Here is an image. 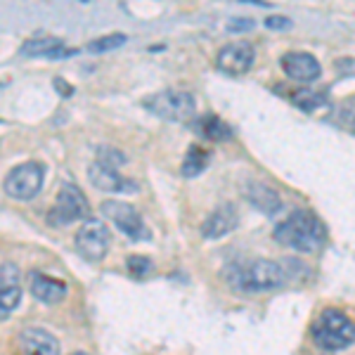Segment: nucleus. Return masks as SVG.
I'll list each match as a JSON object with an SVG mask.
<instances>
[{
    "label": "nucleus",
    "instance_id": "obj_12",
    "mask_svg": "<svg viewBox=\"0 0 355 355\" xmlns=\"http://www.w3.org/2000/svg\"><path fill=\"white\" fill-rule=\"evenodd\" d=\"M88 178L100 192H137V185L133 180H125L123 175L116 173V168H110V166L100 162L90 164Z\"/></svg>",
    "mask_w": 355,
    "mask_h": 355
},
{
    "label": "nucleus",
    "instance_id": "obj_9",
    "mask_svg": "<svg viewBox=\"0 0 355 355\" xmlns=\"http://www.w3.org/2000/svg\"><path fill=\"white\" fill-rule=\"evenodd\" d=\"M254 60H256L254 45L246 41H234V43L223 45L218 50V55H216V67H218V71L227 73V76H242V73H246L254 67Z\"/></svg>",
    "mask_w": 355,
    "mask_h": 355
},
{
    "label": "nucleus",
    "instance_id": "obj_10",
    "mask_svg": "<svg viewBox=\"0 0 355 355\" xmlns=\"http://www.w3.org/2000/svg\"><path fill=\"white\" fill-rule=\"evenodd\" d=\"M17 355H60V341L41 327H24L15 339Z\"/></svg>",
    "mask_w": 355,
    "mask_h": 355
},
{
    "label": "nucleus",
    "instance_id": "obj_17",
    "mask_svg": "<svg viewBox=\"0 0 355 355\" xmlns=\"http://www.w3.org/2000/svg\"><path fill=\"white\" fill-rule=\"evenodd\" d=\"M31 294L41 303H60L67 296V284L43 272H31Z\"/></svg>",
    "mask_w": 355,
    "mask_h": 355
},
{
    "label": "nucleus",
    "instance_id": "obj_3",
    "mask_svg": "<svg viewBox=\"0 0 355 355\" xmlns=\"http://www.w3.org/2000/svg\"><path fill=\"white\" fill-rule=\"evenodd\" d=\"M313 341L318 348L329 353L346 351L355 343V322L336 308H324L313 322Z\"/></svg>",
    "mask_w": 355,
    "mask_h": 355
},
{
    "label": "nucleus",
    "instance_id": "obj_6",
    "mask_svg": "<svg viewBox=\"0 0 355 355\" xmlns=\"http://www.w3.org/2000/svg\"><path fill=\"white\" fill-rule=\"evenodd\" d=\"M90 214L88 199L76 185H62L60 194H57L53 209L48 211V223L55 227L69 225L73 220H83Z\"/></svg>",
    "mask_w": 355,
    "mask_h": 355
},
{
    "label": "nucleus",
    "instance_id": "obj_7",
    "mask_svg": "<svg viewBox=\"0 0 355 355\" xmlns=\"http://www.w3.org/2000/svg\"><path fill=\"white\" fill-rule=\"evenodd\" d=\"M73 242H76L78 254H81L85 261L97 263L105 259L107 251H110V227L100 218H88L78 227Z\"/></svg>",
    "mask_w": 355,
    "mask_h": 355
},
{
    "label": "nucleus",
    "instance_id": "obj_21",
    "mask_svg": "<svg viewBox=\"0 0 355 355\" xmlns=\"http://www.w3.org/2000/svg\"><path fill=\"white\" fill-rule=\"evenodd\" d=\"M125 33H110V36H100L95 38V41H90L88 45H85V50L93 55H100V53H110V50H116L121 48V45H125Z\"/></svg>",
    "mask_w": 355,
    "mask_h": 355
},
{
    "label": "nucleus",
    "instance_id": "obj_2",
    "mask_svg": "<svg viewBox=\"0 0 355 355\" xmlns=\"http://www.w3.org/2000/svg\"><path fill=\"white\" fill-rule=\"evenodd\" d=\"M275 239L282 246L301 254H315L327 242V227L324 223L308 209H299L275 227Z\"/></svg>",
    "mask_w": 355,
    "mask_h": 355
},
{
    "label": "nucleus",
    "instance_id": "obj_4",
    "mask_svg": "<svg viewBox=\"0 0 355 355\" xmlns=\"http://www.w3.org/2000/svg\"><path fill=\"white\" fill-rule=\"evenodd\" d=\"M142 107L152 112L154 116L173 123H187L197 114L194 95L187 93V90H162V93L147 97Z\"/></svg>",
    "mask_w": 355,
    "mask_h": 355
},
{
    "label": "nucleus",
    "instance_id": "obj_24",
    "mask_svg": "<svg viewBox=\"0 0 355 355\" xmlns=\"http://www.w3.org/2000/svg\"><path fill=\"white\" fill-rule=\"evenodd\" d=\"M227 31L230 33H242V31H254L256 28V21L249 19V17H239V19H230L227 21Z\"/></svg>",
    "mask_w": 355,
    "mask_h": 355
},
{
    "label": "nucleus",
    "instance_id": "obj_16",
    "mask_svg": "<svg viewBox=\"0 0 355 355\" xmlns=\"http://www.w3.org/2000/svg\"><path fill=\"white\" fill-rule=\"evenodd\" d=\"M244 194H246V199H249L256 209H261L266 216H275L279 209H282V199H279L277 190H272V187L266 185V182H259V180L246 182Z\"/></svg>",
    "mask_w": 355,
    "mask_h": 355
},
{
    "label": "nucleus",
    "instance_id": "obj_27",
    "mask_svg": "<svg viewBox=\"0 0 355 355\" xmlns=\"http://www.w3.org/2000/svg\"><path fill=\"white\" fill-rule=\"evenodd\" d=\"M55 85H57V88H60V90H62V93H64V95H69V93H71V85H64V83H62V81H55Z\"/></svg>",
    "mask_w": 355,
    "mask_h": 355
},
{
    "label": "nucleus",
    "instance_id": "obj_19",
    "mask_svg": "<svg viewBox=\"0 0 355 355\" xmlns=\"http://www.w3.org/2000/svg\"><path fill=\"white\" fill-rule=\"evenodd\" d=\"M209 159H211V154L206 152L204 147L190 145V150H187L185 159H182L180 173L185 175V178H194V175L204 173V168L209 166Z\"/></svg>",
    "mask_w": 355,
    "mask_h": 355
},
{
    "label": "nucleus",
    "instance_id": "obj_13",
    "mask_svg": "<svg viewBox=\"0 0 355 355\" xmlns=\"http://www.w3.org/2000/svg\"><path fill=\"white\" fill-rule=\"evenodd\" d=\"M21 287H19V270L12 263H3L0 268V306H3V320L10 318V313L19 306Z\"/></svg>",
    "mask_w": 355,
    "mask_h": 355
},
{
    "label": "nucleus",
    "instance_id": "obj_28",
    "mask_svg": "<svg viewBox=\"0 0 355 355\" xmlns=\"http://www.w3.org/2000/svg\"><path fill=\"white\" fill-rule=\"evenodd\" d=\"M71 355H88V353H71Z\"/></svg>",
    "mask_w": 355,
    "mask_h": 355
},
{
    "label": "nucleus",
    "instance_id": "obj_14",
    "mask_svg": "<svg viewBox=\"0 0 355 355\" xmlns=\"http://www.w3.org/2000/svg\"><path fill=\"white\" fill-rule=\"evenodd\" d=\"M237 211L232 204H220L218 209L211 211V216L202 223V234L206 239H220L230 234L237 227Z\"/></svg>",
    "mask_w": 355,
    "mask_h": 355
},
{
    "label": "nucleus",
    "instance_id": "obj_8",
    "mask_svg": "<svg viewBox=\"0 0 355 355\" xmlns=\"http://www.w3.org/2000/svg\"><path fill=\"white\" fill-rule=\"evenodd\" d=\"M100 209L128 239H133V242H145V239H150V230H147L145 220H142V216L137 214L130 204L116 202V199H107V202H102Z\"/></svg>",
    "mask_w": 355,
    "mask_h": 355
},
{
    "label": "nucleus",
    "instance_id": "obj_15",
    "mask_svg": "<svg viewBox=\"0 0 355 355\" xmlns=\"http://www.w3.org/2000/svg\"><path fill=\"white\" fill-rule=\"evenodd\" d=\"M19 53L26 57H48V60L57 62V60H67V57L76 55L78 50L67 48L64 41L50 36V38H31V41H26L21 45Z\"/></svg>",
    "mask_w": 355,
    "mask_h": 355
},
{
    "label": "nucleus",
    "instance_id": "obj_5",
    "mask_svg": "<svg viewBox=\"0 0 355 355\" xmlns=\"http://www.w3.org/2000/svg\"><path fill=\"white\" fill-rule=\"evenodd\" d=\"M45 178V166L38 162H26L19 164L10 171V175L5 178V194L17 199V202H28L33 199L43 187Z\"/></svg>",
    "mask_w": 355,
    "mask_h": 355
},
{
    "label": "nucleus",
    "instance_id": "obj_1",
    "mask_svg": "<svg viewBox=\"0 0 355 355\" xmlns=\"http://www.w3.org/2000/svg\"><path fill=\"white\" fill-rule=\"evenodd\" d=\"M225 279L232 289L244 291V294H263V291L284 287L287 270L270 259H254L227 266Z\"/></svg>",
    "mask_w": 355,
    "mask_h": 355
},
{
    "label": "nucleus",
    "instance_id": "obj_25",
    "mask_svg": "<svg viewBox=\"0 0 355 355\" xmlns=\"http://www.w3.org/2000/svg\"><path fill=\"white\" fill-rule=\"evenodd\" d=\"M266 26L268 28H275V31H289L291 28V19L284 15H272L266 19Z\"/></svg>",
    "mask_w": 355,
    "mask_h": 355
},
{
    "label": "nucleus",
    "instance_id": "obj_26",
    "mask_svg": "<svg viewBox=\"0 0 355 355\" xmlns=\"http://www.w3.org/2000/svg\"><path fill=\"white\" fill-rule=\"evenodd\" d=\"M343 119H346V128L351 130V133H355V102L343 107Z\"/></svg>",
    "mask_w": 355,
    "mask_h": 355
},
{
    "label": "nucleus",
    "instance_id": "obj_23",
    "mask_svg": "<svg viewBox=\"0 0 355 355\" xmlns=\"http://www.w3.org/2000/svg\"><path fill=\"white\" fill-rule=\"evenodd\" d=\"M97 154H100V159H97V162L105 164V166H110V168H116V166L125 164L123 154L119 152V150H112V147H100V150H97Z\"/></svg>",
    "mask_w": 355,
    "mask_h": 355
},
{
    "label": "nucleus",
    "instance_id": "obj_18",
    "mask_svg": "<svg viewBox=\"0 0 355 355\" xmlns=\"http://www.w3.org/2000/svg\"><path fill=\"white\" fill-rule=\"evenodd\" d=\"M194 130L206 140L214 142H227L232 137V128L227 125L223 119H218L216 114H202V116L194 119Z\"/></svg>",
    "mask_w": 355,
    "mask_h": 355
},
{
    "label": "nucleus",
    "instance_id": "obj_22",
    "mask_svg": "<svg viewBox=\"0 0 355 355\" xmlns=\"http://www.w3.org/2000/svg\"><path fill=\"white\" fill-rule=\"evenodd\" d=\"M125 268H128L130 277H135V279L150 277V275L154 272V263L147 259V256H128Z\"/></svg>",
    "mask_w": 355,
    "mask_h": 355
},
{
    "label": "nucleus",
    "instance_id": "obj_11",
    "mask_svg": "<svg viewBox=\"0 0 355 355\" xmlns=\"http://www.w3.org/2000/svg\"><path fill=\"white\" fill-rule=\"evenodd\" d=\"M279 64H282V71L287 73L289 78H294V81H299V83H313V81H318L320 73H322L320 62L315 60L311 53H301V50L282 55Z\"/></svg>",
    "mask_w": 355,
    "mask_h": 355
},
{
    "label": "nucleus",
    "instance_id": "obj_20",
    "mask_svg": "<svg viewBox=\"0 0 355 355\" xmlns=\"http://www.w3.org/2000/svg\"><path fill=\"white\" fill-rule=\"evenodd\" d=\"M291 102H294L299 110L308 112V114L318 112L320 107H327V97H324V93H320V90H311V88L296 90V93L291 95Z\"/></svg>",
    "mask_w": 355,
    "mask_h": 355
}]
</instances>
